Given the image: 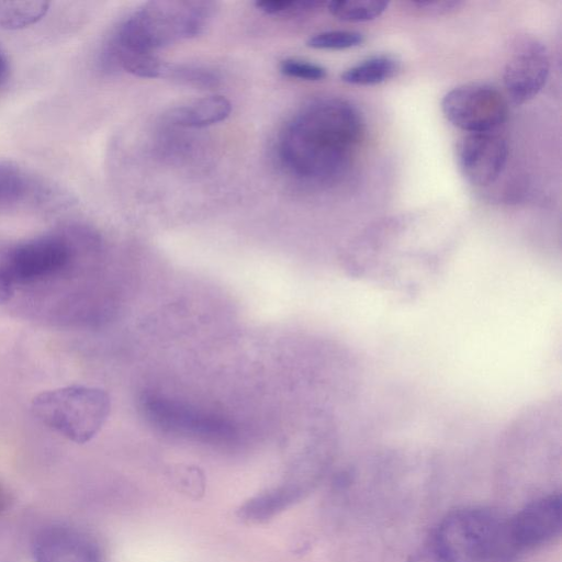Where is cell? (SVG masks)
Returning <instances> with one entry per match:
<instances>
[{
	"mask_svg": "<svg viewBox=\"0 0 562 562\" xmlns=\"http://www.w3.org/2000/svg\"><path fill=\"white\" fill-rule=\"evenodd\" d=\"M363 132L362 115L351 102L336 97L315 99L282 128L278 156L294 177L330 183L347 172Z\"/></svg>",
	"mask_w": 562,
	"mask_h": 562,
	"instance_id": "obj_1",
	"label": "cell"
},
{
	"mask_svg": "<svg viewBox=\"0 0 562 562\" xmlns=\"http://www.w3.org/2000/svg\"><path fill=\"white\" fill-rule=\"evenodd\" d=\"M214 5L200 0L146 2L119 24L106 46L154 54L156 49L201 34L213 15Z\"/></svg>",
	"mask_w": 562,
	"mask_h": 562,
	"instance_id": "obj_2",
	"label": "cell"
},
{
	"mask_svg": "<svg viewBox=\"0 0 562 562\" xmlns=\"http://www.w3.org/2000/svg\"><path fill=\"white\" fill-rule=\"evenodd\" d=\"M448 562H510L519 553L508 518L487 507H463L448 513L428 539Z\"/></svg>",
	"mask_w": 562,
	"mask_h": 562,
	"instance_id": "obj_3",
	"label": "cell"
},
{
	"mask_svg": "<svg viewBox=\"0 0 562 562\" xmlns=\"http://www.w3.org/2000/svg\"><path fill=\"white\" fill-rule=\"evenodd\" d=\"M32 409L52 429L74 442L85 443L106 422L111 398L102 389L71 385L41 393L33 400Z\"/></svg>",
	"mask_w": 562,
	"mask_h": 562,
	"instance_id": "obj_4",
	"label": "cell"
},
{
	"mask_svg": "<svg viewBox=\"0 0 562 562\" xmlns=\"http://www.w3.org/2000/svg\"><path fill=\"white\" fill-rule=\"evenodd\" d=\"M74 256V247L65 236L49 234L9 248L0 261V267L14 286L31 284L63 274Z\"/></svg>",
	"mask_w": 562,
	"mask_h": 562,
	"instance_id": "obj_5",
	"label": "cell"
},
{
	"mask_svg": "<svg viewBox=\"0 0 562 562\" xmlns=\"http://www.w3.org/2000/svg\"><path fill=\"white\" fill-rule=\"evenodd\" d=\"M441 110L451 124L468 133L488 132L505 121L507 102L495 87L467 83L445 94Z\"/></svg>",
	"mask_w": 562,
	"mask_h": 562,
	"instance_id": "obj_6",
	"label": "cell"
},
{
	"mask_svg": "<svg viewBox=\"0 0 562 562\" xmlns=\"http://www.w3.org/2000/svg\"><path fill=\"white\" fill-rule=\"evenodd\" d=\"M550 69L548 52L535 38L519 40L509 53L504 68V87L510 101L522 104L544 86Z\"/></svg>",
	"mask_w": 562,
	"mask_h": 562,
	"instance_id": "obj_7",
	"label": "cell"
},
{
	"mask_svg": "<svg viewBox=\"0 0 562 562\" xmlns=\"http://www.w3.org/2000/svg\"><path fill=\"white\" fill-rule=\"evenodd\" d=\"M509 533L518 550L522 552L554 541L562 531V496L551 493L526 504L510 518Z\"/></svg>",
	"mask_w": 562,
	"mask_h": 562,
	"instance_id": "obj_8",
	"label": "cell"
},
{
	"mask_svg": "<svg viewBox=\"0 0 562 562\" xmlns=\"http://www.w3.org/2000/svg\"><path fill=\"white\" fill-rule=\"evenodd\" d=\"M506 140L498 134L475 132L464 135L457 146L458 164L473 186L486 187L502 173L507 160Z\"/></svg>",
	"mask_w": 562,
	"mask_h": 562,
	"instance_id": "obj_9",
	"label": "cell"
},
{
	"mask_svg": "<svg viewBox=\"0 0 562 562\" xmlns=\"http://www.w3.org/2000/svg\"><path fill=\"white\" fill-rule=\"evenodd\" d=\"M32 549L35 562H101L97 542L86 532L65 525L41 529Z\"/></svg>",
	"mask_w": 562,
	"mask_h": 562,
	"instance_id": "obj_10",
	"label": "cell"
},
{
	"mask_svg": "<svg viewBox=\"0 0 562 562\" xmlns=\"http://www.w3.org/2000/svg\"><path fill=\"white\" fill-rule=\"evenodd\" d=\"M147 408L164 427L184 434L213 440L224 439L232 435L231 426L224 422L200 415L195 411L179 406V404L154 400L147 403Z\"/></svg>",
	"mask_w": 562,
	"mask_h": 562,
	"instance_id": "obj_11",
	"label": "cell"
},
{
	"mask_svg": "<svg viewBox=\"0 0 562 562\" xmlns=\"http://www.w3.org/2000/svg\"><path fill=\"white\" fill-rule=\"evenodd\" d=\"M45 190L18 164L0 160V212L41 201Z\"/></svg>",
	"mask_w": 562,
	"mask_h": 562,
	"instance_id": "obj_12",
	"label": "cell"
},
{
	"mask_svg": "<svg viewBox=\"0 0 562 562\" xmlns=\"http://www.w3.org/2000/svg\"><path fill=\"white\" fill-rule=\"evenodd\" d=\"M306 493L293 483L285 482L278 487L262 492L247 501L238 510L243 520L260 524L273 518Z\"/></svg>",
	"mask_w": 562,
	"mask_h": 562,
	"instance_id": "obj_13",
	"label": "cell"
},
{
	"mask_svg": "<svg viewBox=\"0 0 562 562\" xmlns=\"http://www.w3.org/2000/svg\"><path fill=\"white\" fill-rule=\"evenodd\" d=\"M232 104L223 95H207L173 108L168 120L182 127H204L228 117Z\"/></svg>",
	"mask_w": 562,
	"mask_h": 562,
	"instance_id": "obj_14",
	"label": "cell"
},
{
	"mask_svg": "<svg viewBox=\"0 0 562 562\" xmlns=\"http://www.w3.org/2000/svg\"><path fill=\"white\" fill-rule=\"evenodd\" d=\"M398 68V61L392 56H373L345 70L341 80L358 86L378 85L394 77Z\"/></svg>",
	"mask_w": 562,
	"mask_h": 562,
	"instance_id": "obj_15",
	"label": "cell"
},
{
	"mask_svg": "<svg viewBox=\"0 0 562 562\" xmlns=\"http://www.w3.org/2000/svg\"><path fill=\"white\" fill-rule=\"evenodd\" d=\"M48 10L47 1H0V27L25 29L41 21Z\"/></svg>",
	"mask_w": 562,
	"mask_h": 562,
	"instance_id": "obj_16",
	"label": "cell"
},
{
	"mask_svg": "<svg viewBox=\"0 0 562 562\" xmlns=\"http://www.w3.org/2000/svg\"><path fill=\"white\" fill-rule=\"evenodd\" d=\"M383 0H335L327 3L328 11L338 20L366 22L380 16L387 8Z\"/></svg>",
	"mask_w": 562,
	"mask_h": 562,
	"instance_id": "obj_17",
	"label": "cell"
},
{
	"mask_svg": "<svg viewBox=\"0 0 562 562\" xmlns=\"http://www.w3.org/2000/svg\"><path fill=\"white\" fill-rule=\"evenodd\" d=\"M363 40V35L360 32L335 30L311 36L306 45L316 49H345L359 46Z\"/></svg>",
	"mask_w": 562,
	"mask_h": 562,
	"instance_id": "obj_18",
	"label": "cell"
},
{
	"mask_svg": "<svg viewBox=\"0 0 562 562\" xmlns=\"http://www.w3.org/2000/svg\"><path fill=\"white\" fill-rule=\"evenodd\" d=\"M325 3L316 0H271L256 1L255 5L261 12L277 16H299L323 7Z\"/></svg>",
	"mask_w": 562,
	"mask_h": 562,
	"instance_id": "obj_19",
	"label": "cell"
},
{
	"mask_svg": "<svg viewBox=\"0 0 562 562\" xmlns=\"http://www.w3.org/2000/svg\"><path fill=\"white\" fill-rule=\"evenodd\" d=\"M164 78L196 87H213L218 81L217 75L212 70L192 65L168 64Z\"/></svg>",
	"mask_w": 562,
	"mask_h": 562,
	"instance_id": "obj_20",
	"label": "cell"
},
{
	"mask_svg": "<svg viewBox=\"0 0 562 562\" xmlns=\"http://www.w3.org/2000/svg\"><path fill=\"white\" fill-rule=\"evenodd\" d=\"M171 479L177 488L190 497L199 498L204 492V476L196 468H179L172 472Z\"/></svg>",
	"mask_w": 562,
	"mask_h": 562,
	"instance_id": "obj_21",
	"label": "cell"
},
{
	"mask_svg": "<svg viewBox=\"0 0 562 562\" xmlns=\"http://www.w3.org/2000/svg\"><path fill=\"white\" fill-rule=\"evenodd\" d=\"M280 71L288 77L312 81L322 80L327 75L323 66L295 58L282 60Z\"/></svg>",
	"mask_w": 562,
	"mask_h": 562,
	"instance_id": "obj_22",
	"label": "cell"
},
{
	"mask_svg": "<svg viewBox=\"0 0 562 562\" xmlns=\"http://www.w3.org/2000/svg\"><path fill=\"white\" fill-rule=\"evenodd\" d=\"M406 562H448V560L427 540L418 550L409 555Z\"/></svg>",
	"mask_w": 562,
	"mask_h": 562,
	"instance_id": "obj_23",
	"label": "cell"
},
{
	"mask_svg": "<svg viewBox=\"0 0 562 562\" xmlns=\"http://www.w3.org/2000/svg\"><path fill=\"white\" fill-rule=\"evenodd\" d=\"M413 5L418 9L430 12V13H446L451 10L458 8L461 2L460 1H415L412 2Z\"/></svg>",
	"mask_w": 562,
	"mask_h": 562,
	"instance_id": "obj_24",
	"label": "cell"
},
{
	"mask_svg": "<svg viewBox=\"0 0 562 562\" xmlns=\"http://www.w3.org/2000/svg\"><path fill=\"white\" fill-rule=\"evenodd\" d=\"M14 291L15 286L0 267V304L10 301Z\"/></svg>",
	"mask_w": 562,
	"mask_h": 562,
	"instance_id": "obj_25",
	"label": "cell"
},
{
	"mask_svg": "<svg viewBox=\"0 0 562 562\" xmlns=\"http://www.w3.org/2000/svg\"><path fill=\"white\" fill-rule=\"evenodd\" d=\"M10 72L9 60L5 53L0 47V87H2L8 80Z\"/></svg>",
	"mask_w": 562,
	"mask_h": 562,
	"instance_id": "obj_26",
	"label": "cell"
}]
</instances>
